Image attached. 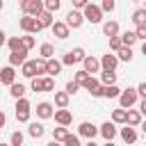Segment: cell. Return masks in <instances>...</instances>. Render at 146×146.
Segmentation results:
<instances>
[{
  "mask_svg": "<svg viewBox=\"0 0 146 146\" xmlns=\"http://www.w3.org/2000/svg\"><path fill=\"white\" fill-rule=\"evenodd\" d=\"M18 25H21V30H25V32H41L43 30V25H41V21H39V16H32V14H25L21 21H18Z\"/></svg>",
  "mask_w": 146,
  "mask_h": 146,
  "instance_id": "1",
  "label": "cell"
},
{
  "mask_svg": "<svg viewBox=\"0 0 146 146\" xmlns=\"http://www.w3.org/2000/svg\"><path fill=\"white\" fill-rule=\"evenodd\" d=\"M21 9H23L25 14L39 16V14L46 9V2H41V0H21Z\"/></svg>",
  "mask_w": 146,
  "mask_h": 146,
  "instance_id": "2",
  "label": "cell"
},
{
  "mask_svg": "<svg viewBox=\"0 0 146 146\" xmlns=\"http://www.w3.org/2000/svg\"><path fill=\"white\" fill-rule=\"evenodd\" d=\"M84 18L89 21V23H100L103 21V7H96V5H87L84 7Z\"/></svg>",
  "mask_w": 146,
  "mask_h": 146,
  "instance_id": "3",
  "label": "cell"
},
{
  "mask_svg": "<svg viewBox=\"0 0 146 146\" xmlns=\"http://www.w3.org/2000/svg\"><path fill=\"white\" fill-rule=\"evenodd\" d=\"M137 96H139V91L137 89H123L121 91V96H119V100H121V107H132L135 103H137Z\"/></svg>",
  "mask_w": 146,
  "mask_h": 146,
  "instance_id": "4",
  "label": "cell"
},
{
  "mask_svg": "<svg viewBox=\"0 0 146 146\" xmlns=\"http://www.w3.org/2000/svg\"><path fill=\"white\" fill-rule=\"evenodd\" d=\"M82 87H84L91 96H103V82H98V80H96V78H91V75L87 78V82H84Z\"/></svg>",
  "mask_w": 146,
  "mask_h": 146,
  "instance_id": "5",
  "label": "cell"
},
{
  "mask_svg": "<svg viewBox=\"0 0 146 146\" xmlns=\"http://www.w3.org/2000/svg\"><path fill=\"white\" fill-rule=\"evenodd\" d=\"M84 21H87V18H84V14H80V11H75V9H71V11L66 14V23H68L73 30H78Z\"/></svg>",
  "mask_w": 146,
  "mask_h": 146,
  "instance_id": "6",
  "label": "cell"
},
{
  "mask_svg": "<svg viewBox=\"0 0 146 146\" xmlns=\"http://www.w3.org/2000/svg\"><path fill=\"white\" fill-rule=\"evenodd\" d=\"M78 130H80V135H82V137H87L89 141H91V139H94V137L98 135V128H96L94 123H89V121L80 123V128H78Z\"/></svg>",
  "mask_w": 146,
  "mask_h": 146,
  "instance_id": "7",
  "label": "cell"
},
{
  "mask_svg": "<svg viewBox=\"0 0 146 146\" xmlns=\"http://www.w3.org/2000/svg\"><path fill=\"white\" fill-rule=\"evenodd\" d=\"M52 34L57 36V39H66L68 36V30H71V25L68 23H52Z\"/></svg>",
  "mask_w": 146,
  "mask_h": 146,
  "instance_id": "8",
  "label": "cell"
},
{
  "mask_svg": "<svg viewBox=\"0 0 146 146\" xmlns=\"http://www.w3.org/2000/svg\"><path fill=\"white\" fill-rule=\"evenodd\" d=\"M25 55H27V48H21V50H11V55H9V64H11V66L25 64Z\"/></svg>",
  "mask_w": 146,
  "mask_h": 146,
  "instance_id": "9",
  "label": "cell"
},
{
  "mask_svg": "<svg viewBox=\"0 0 146 146\" xmlns=\"http://www.w3.org/2000/svg\"><path fill=\"white\" fill-rule=\"evenodd\" d=\"M55 121H57L59 125H68V123L73 121V116H71V112H68L66 107H59V110L55 112Z\"/></svg>",
  "mask_w": 146,
  "mask_h": 146,
  "instance_id": "10",
  "label": "cell"
},
{
  "mask_svg": "<svg viewBox=\"0 0 146 146\" xmlns=\"http://www.w3.org/2000/svg\"><path fill=\"white\" fill-rule=\"evenodd\" d=\"M14 75H16L14 68H11V66H5V68L0 71V82L7 84V87H11V84H14Z\"/></svg>",
  "mask_w": 146,
  "mask_h": 146,
  "instance_id": "11",
  "label": "cell"
},
{
  "mask_svg": "<svg viewBox=\"0 0 146 146\" xmlns=\"http://www.w3.org/2000/svg\"><path fill=\"white\" fill-rule=\"evenodd\" d=\"M100 135L107 139V141H112L114 137H116V128H114V123H110V121H105L103 125H100Z\"/></svg>",
  "mask_w": 146,
  "mask_h": 146,
  "instance_id": "12",
  "label": "cell"
},
{
  "mask_svg": "<svg viewBox=\"0 0 146 146\" xmlns=\"http://www.w3.org/2000/svg\"><path fill=\"white\" fill-rule=\"evenodd\" d=\"M23 68H21V73L25 75V78H36L39 73H36V59L34 62H25V64H21Z\"/></svg>",
  "mask_w": 146,
  "mask_h": 146,
  "instance_id": "13",
  "label": "cell"
},
{
  "mask_svg": "<svg viewBox=\"0 0 146 146\" xmlns=\"http://www.w3.org/2000/svg\"><path fill=\"white\" fill-rule=\"evenodd\" d=\"M100 64H103V68H110V71H114L116 68V64H119V57L116 55H103V59H100Z\"/></svg>",
  "mask_w": 146,
  "mask_h": 146,
  "instance_id": "14",
  "label": "cell"
},
{
  "mask_svg": "<svg viewBox=\"0 0 146 146\" xmlns=\"http://www.w3.org/2000/svg\"><path fill=\"white\" fill-rule=\"evenodd\" d=\"M36 114H39L41 119H50V116H52V105H50V103H39V105H36Z\"/></svg>",
  "mask_w": 146,
  "mask_h": 146,
  "instance_id": "15",
  "label": "cell"
},
{
  "mask_svg": "<svg viewBox=\"0 0 146 146\" xmlns=\"http://www.w3.org/2000/svg\"><path fill=\"white\" fill-rule=\"evenodd\" d=\"M103 96L105 98H116V96H121V89L116 84H103Z\"/></svg>",
  "mask_w": 146,
  "mask_h": 146,
  "instance_id": "16",
  "label": "cell"
},
{
  "mask_svg": "<svg viewBox=\"0 0 146 146\" xmlns=\"http://www.w3.org/2000/svg\"><path fill=\"white\" fill-rule=\"evenodd\" d=\"M103 32H105L107 36H116V34H119V23H116V21H107V23L103 25Z\"/></svg>",
  "mask_w": 146,
  "mask_h": 146,
  "instance_id": "17",
  "label": "cell"
},
{
  "mask_svg": "<svg viewBox=\"0 0 146 146\" xmlns=\"http://www.w3.org/2000/svg\"><path fill=\"white\" fill-rule=\"evenodd\" d=\"M100 66H103V64H100V62H98L96 57H84V68H87L89 73H96V71H98Z\"/></svg>",
  "mask_w": 146,
  "mask_h": 146,
  "instance_id": "18",
  "label": "cell"
},
{
  "mask_svg": "<svg viewBox=\"0 0 146 146\" xmlns=\"http://www.w3.org/2000/svg\"><path fill=\"white\" fill-rule=\"evenodd\" d=\"M121 137H123V141H128V144H132V141H137V132L130 128V123L121 130Z\"/></svg>",
  "mask_w": 146,
  "mask_h": 146,
  "instance_id": "19",
  "label": "cell"
},
{
  "mask_svg": "<svg viewBox=\"0 0 146 146\" xmlns=\"http://www.w3.org/2000/svg\"><path fill=\"white\" fill-rule=\"evenodd\" d=\"M52 14H55V11H48V9H43V11L39 14V21H41L43 27H52Z\"/></svg>",
  "mask_w": 146,
  "mask_h": 146,
  "instance_id": "20",
  "label": "cell"
},
{
  "mask_svg": "<svg viewBox=\"0 0 146 146\" xmlns=\"http://www.w3.org/2000/svg\"><path fill=\"white\" fill-rule=\"evenodd\" d=\"M100 82H103V84H114V82H116V73L110 71V68H105V71L100 73Z\"/></svg>",
  "mask_w": 146,
  "mask_h": 146,
  "instance_id": "21",
  "label": "cell"
},
{
  "mask_svg": "<svg viewBox=\"0 0 146 146\" xmlns=\"http://www.w3.org/2000/svg\"><path fill=\"white\" fill-rule=\"evenodd\" d=\"M68 96H71L68 91H57L55 94V105L57 107H66L68 105Z\"/></svg>",
  "mask_w": 146,
  "mask_h": 146,
  "instance_id": "22",
  "label": "cell"
},
{
  "mask_svg": "<svg viewBox=\"0 0 146 146\" xmlns=\"http://www.w3.org/2000/svg\"><path fill=\"white\" fill-rule=\"evenodd\" d=\"M141 112H137V110H128V123L130 125H141Z\"/></svg>",
  "mask_w": 146,
  "mask_h": 146,
  "instance_id": "23",
  "label": "cell"
},
{
  "mask_svg": "<svg viewBox=\"0 0 146 146\" xmlns=\"http://www.w3.org/2000/svg\"><path fill=\"white\" fill-rule=\"evenodd\" d=\"M27 132H30V137H34V139H39V137H43V125L41 123H30V128H27Z\"/></svg>",
  "mask_w": 146,
  "mask_h": 146,
  "instance_id": "24",
  "label": "cell"
},
{
  "mask_svg": "<svg viewBox=\"0 0 146 146\" xmlns=\"http://www.w3.org/2000/svg\"><path fill=\"white\" fill-rule=\"evenodd\" d=\"M112 121L114 123H128V112L125 110H114L112 112Z\"/></svg>",
  "mask_w": 146,
  "mask_h": 146,
  "instance_id": "25",
  "label": "cell"
},
{
  "mask_svg": "<svg viewBox=\"0 0 146 146\" xmlns=\"http://www.w3.org/2000/svg\"><path fill=\"white\" fill-rule=\"evenodd\" d=\"M62 64H64V62H57V59L50 57V59H48V73H50V75H57V73L62 71Z\"/></svg>",
  "mask_w": 146,
  "mask_h": 146,
  "instance_id": "26",
  "label": "cell"
},
{
  "mask_svg": "<svg viewBox=\"0 0 146 146\" xmlns=\"http://www.w3.org/2000/svg\"><path fill=\"white\" fill-rule=\"evenodd\" d=\"M9 91H11V96H14V98H16V100H18V98H23V96H25V87H23V84H21V82H18V84H16V82H14V84H11V87H9Z\"/></svg>",
  "mask_w": 146,
  "mask_h": 146,
  "instance_id": "27",
  "label": "cell"
},
{
  "mask_svg": "<svg viewBox=\"0 0 146 146\" xmlns=\"http://www.w3.org/2000/svg\"><path fill=\"white\" fill-rule=\"evenodd\" d=\"M66 137H68L66 125H62V128H55V130H52V139H55V141H64Z\"/></svg>",
  "mask_w": 146,
  "mask_h": 146,
  "instance_id": "28",
  "label": "cell"
},
{
  "mask_svg": "<svg viewBox=\"0 0 146 146\" xmlns=\"http://www.w3.org/2000/svg\"><path fill=\"white\" fill-rule=\"evenodd\" d=\"M7 46H9V50H21V48H25V46H23V36H11V39L7 41Z\"/></svg>",
  "mask_w": 146,
  "mask_h": 146,
  "instance_id": "29",
  "label": "cell"
},
{
  "mask_svg": "<svg viewBox=\"0 0 146 146\" xmlns=\"http://www.w3.org/2000/svg\"><path fill=\"white\" fill-rule=\"evenodd\" d=\"M119 59L130 62V59H132V48H130V46H121V48H119Z\"/></svg>",
  "mask_w": 146,
  "mask_h": 146,
  "instance_id": "30",
  "label": "cell"
},
{
  "mask_svg": "<svg viewBox=\"0 0 146 146\" xmlns=\"http://www.w3.org/2000/svg\"><path fill=\"white\" fill-rule=\"evenodd\" d=\"M121 39H123V46H132L139 36H137V32H123V34H121Z\"/></svg>",
  "mask_w": 146,
  "mask_h": 146,
  "instance_id": "31",
  "label": "cell"
},
{
  "mask_svg": "<svg viewBox=\"0 0 146 146\" xmlns=\"http://www.w3.org/2000/svg\"><path fill=\"white\" fill-rule=\"evenodd\" d=\"M132 23H135V25L146 23V9H137V11L132 14Z\"/></svg>",
  "mask_w": 146,
  "mask_h": 146,
  "instance_id": "32",
  "label": "cell"
},
{
  "mask_svg": "<svg viewBox=\"0 0 146 146\" xmlns=\"http://www.w3.org/2000/svg\"><path fill=\"white\" fill-rule=\"evenodd\" d=\"M39 52H41V57H46V59H50V57H52V52H55V48H52L50 43H43V46L39 48Z\"/></svg>",
  "mask_w": 146,
  "mask_h": 146,
  "instance_id": "33",
  "label": "cell"
},
{
  "mask_svg": "<svg viewBox=\"0 0 146 146\" xmlns=\"http://www.w3.org/2000/svg\"><path fill=\"white\" fill-rule=\"evenodd\" d=\"M121 46H123V39H121V36H110V48H112V50L119 52Z\"/></svg>",
  "mask_w": 146,
  "mask_h": 146,
  "instance_id": "34",
  "label": "cell"
},
{
  "mask_svg": "<svg viewBox=\"0 0 146 146\" xmlns=\"http://www.w3.org/2000/svg\"><path fill=\"white\" fill-rule=\"evenodd\" d=\"M16 112H30V100L18 98V103H16Z\"/></svg>",
  "mask_w": 146,
  "mask_h": 146,
  "instance_id": "35",
  "label": "cell"
},
{
  "mask_svg": "<svg viewBox=\"0 0 146 146\" xmlns=\"http://www.w3.org/2000/svg\"><path fill=\"white\" fill-rule=\"evenodd\" d=\"M87 78H89V71H87V68H82V71H78V73H75V82H80V84H84V82H87Z\"/></svg>",
  "mask_w": 146,
  "mask_h": 146,
  "instance_id": "36",
  "label": "cell"
},
{
  "mask_svg": "<svg viewBox=\"0 0 146 146\" xmlns=\"http://www.w3.org/2000/svg\"><path fill=\"white\" fill-rule=\"evenodd\" d=\"M62 7V0H46V9L48 11H57Z\"/></svg>",
  "mask_w": 146,
  "mask_h": 146,
  "instance_id": "37",
  "label": "cell"
},
{
  "mask_svg": "<svg viewBox=\"0 0 146 146\" xmlns=\"http://www.w3.org/2000/svg\"><path fill=\"white\" fill-rule=\"evenodd\" d=\"M32 91H43V78H32Z\"/></svg>",
  "mask_w": 146,
  "mask_h": 146,
  "instance_id": "38",
  "label": "cell"
},
{
  "mask_svg": "<svg viewBox=\"0 0 146 146\" xmlns=\"http://www.w3.org/2000/svg\"><path fill=\"white\" fill-rule=\"evenodd\" d=\"M62 62H64V64H66V66H73V64H75V62H78V59H75V55H73V52H66V55H64V59H62Z\"/></svg>",
  "mask_w": 146,
  "mask_h": 146,
  "instance_id": "39",
  "label": "cell"
},
{
  "mask_svg": "<svg viewBox=\"0 0 146 146\" xmlns=\"http://www.w3.org/2000/svg\"><path fill=\"white\" fill-rule=\"evenodd\" d=\"M55 89V80L52 78H43V91H52Z\"/></svg>",
  "mask_w": 146,
  "mask_h": 146,
  "instance_id": "40",
  "label": "cell"
},
{
  "mask_svg": "<svg viewBox=\"0 0 146 146\" xmlns=\"http://www.w3.org/2000/svg\"><path fill=\"white\" fill-rule=\"evenodd\" d=\"M80 87H82V84H80V82H75V80H71V82H68V84H66V91H68V94H75V91H78V89H80Z\"/></svg>",
  "mask_w": 146,
  "mask_h": 146,
  "instance_id": "41",
  "label": "cell"
},
{
  "mask_svg": "<svg viewBox=\"0 0 146 146\" xmlns=\"http://www.w3.org/2000/svg\"><path fill=\"white\" fill-rule=\"evenodd\" d=\"M64 144H66V146H80V139H78L75 135H68V137L64 139Z\"/></svg>",
  "mask_w": 146,
  "mask_h": 146,
  "instance_id": "42",
  "label": "cell"
},
{
  "mask_svg": "<svg viewBox=\"0 0 146 146\" xmlns=\"http://www.w3.org/2000/svg\"><path fill=\"white\" fill-rule=\"evenodd\" d=\"M135 32H137V36H139L141 41H146V23H141V25H137V30H135Z\"/></svg>",
  "mask_w": 146,
  "mask_h": 146,
  "instance_id": "43",
  "label": "cell"
},
{
  "mask_svg": "<svg viewBox=\"0 0 146 146\" xmlns=\"http://www.w3.org/2000/svg\"><path fill=\"white\" fill-rule=\"evenodd\" d=\"M23 46H25L27 50H30V48H34V36H30V34H27V36H23Z\"/></svg>",
  "mask_w": 146,
  "mask_h": 146,
  "instance_id": "44",
  "label": "cell"
},
{
  "mask_svg": "<svg viewBox=\"0 0 146 146\" xmlns=\"http://www.w3.org/2000/svg\"><path fill=\"white\" fill-rule=\"evenodd\" d=\"M11 144H14V146H21V144H23V135H21V132H14V135H11Z\"/></svg>",
  "mask_w": 146,
  "mask_h": 146,
  "instance_id": "45",
  "label": "cell"
},
{
  "mask_svg": "<svg viewBox=\"0 0 146 146\" xmlns=\"http://www.w3.org/2000/svg\"><path fill=\"white\" fill-rule=\"evenodd\" d=\"M103 11H114V0H103Z\"/></svg>",
  "mask_w": 146,
  "mask_h": 146,
  "instance_id": "46",
  "label": "cell"
},
{
  "mask_svg": "<svg viewBox=\"0 0 146 146\" xmlns=\"http://www.w3.org/2000/svg\"><path fill=\"white\" fill-rule=\"evenodd\" d=\"M71 2H73V7H75V9H84V7L89 5V0H71Z\"/></svg>",
  "mask_w": 146,
  "mask_h": 146,
  "instance_id": "47",
  "label": "cell"
},
{
  "mask_svg": "<svg viewBox=\"0 0 146 146\" xmlns=\"http://www.w3.org/2000/svg\"><path fill=\"white\" fill-rule=\"evenodd\" d=\"M16 119H18V121H23V123H25V121H30V112H16Z\"/></svg>",
  "mask_w": 146,
  "mask_h": 146,
  "instance_id": "48",
  "label": "cell"
},
{
  "mask_svg": "<svg viewBox=\"0 0 146 146\" xmlns=\"http://www.w3.org/2000/svg\"><path fill=\"white\" fill-rule=\"evenodd\" d=\"M137 91H139V96H144V98H146V82H141V84L137 87Z\"/></svg>",
  "mask_w": 146,
  "mask_h": 146,
  "instance_id": "49",
  "label": "cell"
},
{
  "mask_svg": "<svg viewBox=\"0 0 146 146\" xmlns=\"http://www.w3.org/2000/svg\"><path fill=\"white\" fill-rule=\"evenodd\" d=\"M139 112H141V114H144V116H146V98H144V100H141V105H139Z\"/></svg>",
  "mask_w": 146,
  "mask_h": 146,
  "instance_id": "50",
  "label": "cell"
},
{
  "mask_svg": "<svg viewBox=\"0 0 146 146\" xmlns=\"http://www.w3.org/2000/svg\"><path fill=\"white\" fill-rule=\"evenodd\" d=\"M141 52H144V55H146V41H144V43H141Z\"/></svg>",
  "mask_w": 146,
  "mask_h": 146,
  "instance_id": "51",
  "label": "cell"
},
{
  "mask_svg": "<svg viewBox=\"0 0 146 146\" xmlns=\"http://www.w3.org/2000/svg\"><path fill=\"white\" fill-rule=\"evenodd\" d=\"M141 130H144V135H146V121H144V123H141Z\"/></svg>",
  "mask_w": 146,
  "mask_h": 146,
  "instance_id": "52",
  "label": "cell"
},
{
  "mask_svg": "<svg viewBox=\"0 0 146 146\" xmlns=\"http://www.w3.org/2000/svg\"><path fill=\"white\" fill-rule=\"evenodd\" d=\"M135 2H139V0H135Z\"/></svg>",
  "mask_w": 146,
  "mask_h": 146,
  "instance_id": "53",
  "label": "cell"
}]
</instances>
